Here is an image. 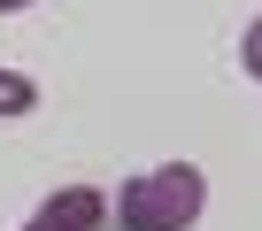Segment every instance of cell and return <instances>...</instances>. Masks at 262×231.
<instances>
[{
    "mask_svg": "<svg viewBox=\"0 0 262 231\" xmlns=\"http://www.w3.org/2000/svg\"><path fill=\"white\" fill-rule=\"evenodd\" d=\"M201 208H208V177L193 162H162V170L131 177L116 193V223L123 231H193Z\"/></svg>",
    "mask_w": 262,
    "mask_h": 231,
    "instance_id": "6da1fadb",
    "label": "cell"
},
{
    "mask_svg": "<svg viewBox=\"0 0 262 231\" xmlns=\"http://www.w3.org/2000/svg\"><path fill=\"white\" fill-rule=\"evenodd\" d=\"M54 223H70V231H100L108 223V200L93 193V185H70V193H54V200H39Z\"/></svg>",
    "mask_w": 262,
    "mask_h": 231,
    "instance_id": "7a4b0ae2",
    "label": "cell"
},
{
    "mask_svg": "<svg viewBox=\"0 0 262 231\" xmlns=\"http://www.w3.org/2000/svg\"><path fill=\"white\" fill-rule=\"evenodd\" d=\"M31 108H39V85L24 70H0V124H16V115H31Z\"/></svg>",
    "mask_w": 262,
    "mask_h": 231,
    "instance_id": "3957f363",
    "label": "cell"
},
{
    "mask_svg": "<svg viewBox=\"0 0 262 231\" xmlns=\"http://www.w3.org/2000/svg\"><path fill=\"white\" fill-rule=\"evenodd\" d=\"M239 62H247V77L262 85V16H254V31H247V47H239Z\"/></svg>",
    "mask_w": 262,
    "mask_h": 231,
    "instance_id": "277c9868",
    "label": "cell"
},
{
    "mask_svg": "<svg viewBox=\"0 0 262 231\" xmlns=\"http://www.w3.org/2000/svg\"><path fill=\"white\" fill-rule=\"evenodd\" d=\"M24 231H70V223H54V216H47V208H39V216H31V223H24Z\"/></svg>",
    "mask_w": 262,
    "mask_h": 231,
    "instance_id": "5b68a950",
    "label": "cell"
}]
</instances>
